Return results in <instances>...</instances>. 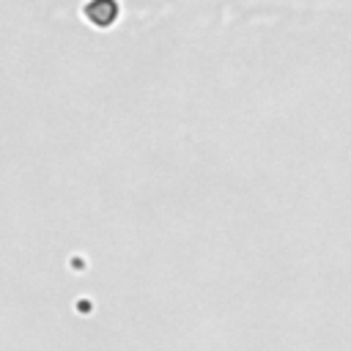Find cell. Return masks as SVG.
Instances as JSON below:
<instances>
[{"instance_id": "6da1fadb", "label": "cell", "mask_w": 351, "mask_h": 351, "mask_svg": "<svg viewBox=\"0 0 351 351\" xmlns=\"http://www.w3.org/2000/svg\"><path fill=\"white\" fill-rule=\"evenodd\" d=\"M82 14L88 16L90 25H96V27H110V25L115 22V16H118V5L110 3V0H96V3H88V5L82 8Z\"/></svg>"}]
</instances>
